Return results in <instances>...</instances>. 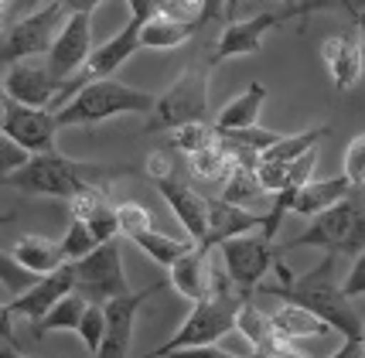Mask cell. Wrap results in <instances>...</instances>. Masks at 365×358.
I'll use <instances>...</instances> for the list:
<instances>
[{"label": "cell", "instance_id": "obj_1", "mask_svg": "<svg viewBox=\"0 0 365 358\" xmlns=\"http://www.w3.org/2000/svg\"><path fill=\"white\" fill-rule=\"evenodd\" d=\"M334 263H338V256L328 252L314 270L297 273L294 283H287V287H280V283H259V294L277 297L284 304L307 307V311L318 314L331 331H341L345 342H355V338H362L365 321L362 314L355 311V304L345 297V290H341V280L334 277Z\"/></svg>", "mask_w": 365, "mask_h": 358}, {"label": "cell", "instance_id": "obj_2", "mask_svg": "<svg viewBox=\"0 0 365 358\" xmlns=\"http://www.w3.org/2000/svg\"><path fill=\"white\" fill-rule=\"evenodd\" d=\"M123 164H96V160H72V157L58 154H34L21 171L7 174L0 188H11L21 195H41V198H76L93 188H103L110 178L123 174Z\"/></svg>", "mask_w": 365, "mask_h": 358}, {"label": "cell", "instance_id": "obj_3", "mask_svg": "<svg viewBox=\"0 0 365 358\" xmlns=\"http://www.w3.org/2000/svg\"><path fill=\"white\" fill-rule=\"evenodd\" d=\"M242 300L250 297H239L225 266L212 263V294L205 300H198L191 314L185 317V324L178 327L175 334L164 344H158L154 352H147L143 358H171L175 352H185V348H202V344H215L222 334L236 331V314L242 307Z\"/></svg>", "mask_w": 365, "mask_h": 358}, {"label": "cell", "instance_id": "obj_4", "mask_svg": "<svg viewBox=\"0 0 365 358\" xmlns=\"http://www.w3.org/2000/svg\"><path fill=\"white\" fill-rule=\"evenodd\" d=\"M158 103V96L127 86V82H116V78H103L93 82L72 96L62 109H55V123L62 126H93L113 116H123V113H150Z\"/></svg>", "mask_w": 365, "mask_h": 358}, {"label": "cell", "instance_id": "obj_5", "mask_svg": "<svg viewBox=\"0 0 365 358\" xmlns=\"http://www.w3.org/2000/svg\"><path fill=\"white\" fill-rule=\"evenodd\" d=\"M328 250V252H349L359 256L365 250V205L359 198H345L341 205H334L328 212H321L307 222V229L301 235H294L284 250Z\"/></svg>", "mask_w": 365, "mask_h": 358}, {"label": "cell", "instance_id": "obj_6", "mask_svg": "<svg viewBox=\"0 0 365 358\" xmlns=\"http://www.w3.org/2000/svg\"><path fill=\"white\" fill-rule=\"evenodd\" d=\"M205 113H208V72L205 68H185L168 86V93L158 96V103L150 109V120H147V133L178 130L185 123H205Z\"/></svg>", "mask_w": 365, "mask_h": 358}, {"label": "cell", "instance_id": "obj_7", "mask_svg": "<svg viewBox=\"0 0 365 358\" xmlns=\"http://www.w3.org/2000/svg\"><path fill=\"white\" fill-rule=\"evenodd\" d=\"M65 17L68 14L62 11V4L51 0L41 11H34V14L7 24V28L0 31V68H7V65H14V62H24V58H41V55H48V48L55 41L58 28L65 24Z\"/></svg>", "mask_w": 365, "mask_h": 358}, {"label": "cell", "instance_id": "obj_8", "mask_svg": "<svg viewBox=\"0 0 365 358\" xmlns=\"http://www.w3.org/2000/svg\"><path fill=\"white\" fill-rule=\"evenodd\" d=\"M76 270V294L86 297L89 304H110L113 297L130 294L127 270H123V252L120 242H99L89 256H82L79 263H72Z\"/></svg>", "mask_w": 365, "mask_h": 358}, {"label": "cell", "instance_id": "obj_9", "mask_svg": "<svg viewBox=\"0 0 365 358\" xmlns=\"http://www.w3.org/2000/svg\"><path fill=\"white\" fill-rule=\"evenodd\" d=\"M277 252L280 250H273V242H267L259 232L239 235V239H229V242L219 246L222 266L239 297H253V290H259L263 277L273 270Z\"/></svg>", "mask_w": 365, "mask_h": 358}, {"label": "cell", "instance_id": "obj_10", "mask_svg": "<svg viewBox=\"0 0 365 358\" xmlns=\"http://www.w3.org/2000/svg\"><path fill=\"white\" fill-rule=\"evenodd\" d=\"M89 51H93V14L65 17V24L58 28V34H55V41H51L45 55L48 72L58 82H68L86 65Z\"/></svg>", "mask_w": 365, "mask_h": 358}, {"label": "cell", "instance_id": "obj_11", "mask_svg": "<svg viewBox=\"0 0 365 358\" xmlns=\"http://www.w3.org/2000/svg\"><path fill=\"white\" fill-rule=\"evenodd\" d=\"M17 147H24L28 154H51L55 150V137H58V123L51 109H34L21 106L14 99H7L4 106V126H0Z\"/></svg>", "mask_w": 365, "mask_h": 358}, {"label": "cell", "instance_id": "obj_12", "mask_svg": "<svg viewBox=\"0 0 365 358\" xmlns=\"http://www.w3.org/2000/svg\"><path fill=\"white\" fill-rule=\"evenodd\" d=\"M62 93V82L48 72L45 58H24L4 68V96L21 106L51 109L55 96Z\"/></svg>", "mask_w": 365, "mask_h": 358}, {"label": "cell", "instance_id": "obj_13", "mask_svg": "<svg viewBox=\"0 0 365 358\" xmlns=\"http://www.w3.org/2000/svg\"><path fill=\"white\" fill-rule=\"evenodd\" d=\"M164 287V283H154L147 290H137V294H123L113 297L110 304H103L106 311V338L99 344V355L96 358H130V344H133V324H137V314H140V304L147 297H154Z\"/></svg>", "mask_w": 365, "mask_h": 358}, {"label": "cell", "instance_id": "obj_14", "mask_svg": "<svg viewBox=\"0 0 365 358\" xmlns=\"http://www.w3.org/2000/svg\"><path fill=\"white\" fill-rule=\"evenodd\" d=\"M154 185H158V191L164 195L168 208L175 212L178 225H181V229L188 232L191 242L198 246L208 232V198H202V195L181 178L178 168L168 174H160V178H154Z\"/></svg>", "mask_w": 365, "mask_h": 358}, {"label": "cell", "instance_id": "obj_15", "mask_svg": "<svg viewBox=\"0 0 365 358\" xmlns=\"http://www.w3.org/2000/svg\"><path fill=\"white\" fill-rule=\"evenodd\" d=\"M76 290V270H72V263L58 266L55 273H45V277H38V280L24 290V294H17L7 307H11V314L14 317H28V321H41L62 297H68Z\"/></svg>", "mask_w": 365, "mask_h": 358}, {"label": "cell", "instance_id": "obj_16", "mask_svg": "<svg viewBox=\"0 0 365 358\" xmlns=\"http://www.w3.org/2000/svg\"><path fill=\"white\" fill-rule=\"evenodd\" d=\"M277 24H284V17L280 14H270V11H263V14L250 17V21H229L219 34V45L212 51V58L208 65L215 68V65L229 62V58H242V55H256L259 48H263V34L277 28Z\"/></svg>", "mask_w": 365, "mask_h": 358}, {"label": "cell", "instance_id": "obj_17", "mask_svg": "<svg viewBox=\"0 0 365 358\" xmlns=\"http://www.w3.org/2000/svg\"><path fill=\"white\" fill-rule=\"evenodd\" d=\"M259 229H263V215L246 212V208H236V205L222 202V198H212V202H208V232H205V239L198 242V250L212 252V250H219L222 242H229V239L259 232Z\"/></svg>", "mask_w": 365, "mask_h": 358}, {"label": "cell", "instance_id": "obj_18", "mask_svg": "<svg viewBox=\"0 0 365 358\" xmlns=\"http://www.w3.org/2000/svg\"><path fill=\"white\" fill-rule=\"evenodd\" d=\"M321 58H324V68H328L338 93H349L355 86V78L362 76V51H359V41H351L349 34L324 38L321 41Z\"/></svg>", "mask_w": 365, "mask_h": 358}, {"label": "cell", "instance_id": "obj_19", "mask_svg": "<svg viewBox=\"0 0 365 358\" xmlns=\"http://www.w3.org/2000/svg\"><path fill=\"white\" fill-rule=\"evenodd\" d=\"M168 283L175 287L178 294L198 304L212 294V266H208V252H202L198 246H191L175 266H168Z\"/></svg>", "mask_w": 365, "mask_h": 358}, {"label": "cell", "instance_id": "obj_20", "mask_svg": "<svg viewBox=\"0 0 365 358\" xmlns=\"http://www.w3.org/2000/svg\"><path fill=\"white\" fill-rule=\"evenodd\" d=\"M351 191H355V188L349 185L345 174H338V178H321V181L311 178V181L294 195L290 212H294V215H304V218H314V215H321V212L334 208V205H341L345 198H351Z\"/></svg>", "mask_w": 365, "mask_h": 358}, {"label": "cell", "instance_id": "obj_21", "mask_svg": "<svg viewBox=\"0 0 365 358\" xmlns=\"http://www.w3.org/2000/svg\"><path fill=\"white\" fill-rule=\"evenodd\" d=\"M267 103V86L263 82H250L236 99H229L219 113H215V133H232V130H246V126H259V109Z\"/></svg>", "mask_w": 365, "mask_h": 358}, {"label": "cell", "instance_id": "obj_22", "mask_svg": "<svg viewBox=\"0 0 365 358\" xmlns=\"http://www.w3.org/2000/svg\"><path fill=\"white\" fill-rule=\"evenodd\" d=\"M14 256L17 263L24 266L28 273H34V277H45V273H55L58 266H65L68 260H65V252L62 246L55 242V239H48V235H21L14 242Z\"/></svg>", "mask_w": 365, "mask_h": 358}, {"label": "cell", "instance_id": "obj_23", "mask_svg": "<svg viewBox=\"0 0 365 358\" xmlns=\"http://www.w3.org/2000/svg\"><path fill=\"white\" fill-rule=\"evenodd\" d=\"M273 334H280L284 342H297V338H318V334H328L331 327L321 321L314 311L307 307H297V304H284L280 311L270 314Z\"/></svg>", "mask_w": 365, "mask_h": 358}, {"label": "cell", "instance_id": "obj_24", "mask_svg": "<svg viewBox=\"0 0 365 358\" xmlns=\"http://www.w3.org/2000/svg\"><path fill=\"white\" fill-rule=\"evenodd\" d=\"M188 168L195 178H202V181H225L229 171L236 168V154H232V147L225 140H219V133H215V140L202 147L198 154L188 157Z\"/></svg>", "mask_w": 365, "mask_h": 358}, {"label": "cell", "instance_id": "obj_25", "mask_svg": "<svg viewBox=\"0 0 365 358\" xmlns=\"http://www.w3.org/2000/svg\"><path fill=\"white\" fill-rule=\"evenodd\" d=\"M86 307H89V300L72 290V294L62 297V300H58V304H55L41 321H34L31 338L34 342H41V338H45V331H79V321H82V314H86Z\"/></svg>", "mask_w": 365, "mask_h": 358}, {"label": "cell", "instance_id": "obj_26", "mask_svg": "<svg viewBox=\"0 0 365 358\" xmlns=\"http://www.w3.org/2000/svg\"><path fill=\"white\" fill-rule=\"evenodd\" d=\"M328 133H331V126H311V130H301V133H284V140L273 143L270 150H263L259 157L263 160H277V164H294L304 154L318 150V140L328 137Z\"/></svg>", "mask_w": 365, "mask_h": 358}, {"label": "cell", "instance_id": "obj_27", "mask_svg": "<svg viewBox=\"0 0 365 358\" xmlns=\"http://www.w3.org/2000/svg\"><path fill=\"white\" fill-rule=\"evenodd\" d=\"M191 34H195V28H188V24H178V21H168V17H150L140 28V48L171 51V48L185 45Z\"/></svg>", "mask_w": 365, "mask_h": 358}, {"label": "cell", "instance_id": "obj_28", "mask_svg": "<svg viewBox=\"0 0 365 358\" xmlns=\"http://www.w3.org/2000/svg\"><path fill=\"white\" fill-rule=\"evenodd\" d=\"M133 242H137V250H143L154 263L160 266H175L185 252L195 246V242H181V239H171V235L158 232V229H150V232H140L133 235Z\"/></svg>", "mask_w": 365, "mask_h": 358}, {"label": "cell", "instance_id": "obj_29", "mask_svg": "<svg viewBox=\"0 0 365 358\" xmlns=\"http://www.w3.org/2000/svg\"><path fill=\"white\" fill-rule=\"evenodd\" d=\"M236 327H239V334L253 344V355H259L267 348V342H270V334H273L270 314H263L253 300H242V307L236 314Z\"/></svg>", "mask_w": 365, "mask_h": 358}, {"label": "cell", "instance_id": "obj_30", "mask_svg": "<svg viewBox=\"0 0 365 358\" xmlns=\"http://www.w3.org/2000/svg\"><path fill=\"white\" fill-rule=\"evenodd\" d=\"M58 246H62V252H65V260H68V263H79L82 256H89L99 242H96V235L89 232V225H86V222L72 218V222H68V229H65V235L58 239Z\"/></svg>", "mask_w": 365, "mask_h": 358}, {"label": "cell", "instance_id": "obj_31", "mask_svg": "<svg viewBox=\"0 0 365 358\" xmlns=\"http://www.w3.org/2000/svg\"><path fill=\"white\" fill-rule=\"evenodd\" d=\"M212 140H215V126H208V123H185V126H178V130H171V150H181L185 157L198 154Z\"/></svg>", "mask_w": 365, "mask_h": 358}, {"label": "cell", "instance_id": "obj_32", "mask_svg": "<svg viewBox=\"0 0 365 358\" xmlns=\"http://www.w3.org/2000/svg\"><path fill=\"white\" fill-rule=\"evenodd\" d=\"M113 212H116L120 235H127V239H133V235L150 232V229H154V225H150L154 218H150V212H147L140 202H120V205H113Z\"/></svg>", "mask_w": 365, "mask_h": 358}, {"label": "cell", "instance_id": "obj_33", "mask_svg": "<svg viewBox=\"0 0 365 358\" xmlns=\"http://www.w3.org/2000/svg\"><path fill=\"white\" fill-rule=\"evenodd\" d=\"M76 334H79L82 344H86L93 355H99V344L106 338V311H103V304H89V307H86Z\"/></svg>", "mask_w": 365, "mask_h": 358}, {"label": "cell", "instance_id": "obj_34", "mask_svg": "<svg viewBox=\"0 0 365 358\" xmlns=\"http://www.w3.org/2000/svg\"><path fill=\"white\" fill-rule=\"evenodd\" d=\"M341 174L349 178L351 188H365V133L351 137L341 157Z\"/></svg>", "mask_w": 365, "mask_h": 358}, {"label": "cell", "instance_id": "obj_35", "mask_svg": "<svg viewBox=\"0 0 365 358\" xmlns=\"http://www.w3.org/2000/svg\"><path fill=\"white\" fill-rule=\"evenodd\" d=\"M318 11H349L351 17H359V14H365V0H304L297 7H290V14H284V21L318 14Z\"/></svg>", "mask_w": 365, "mask_h": 358}, {"label": "cell", "instance_id": "obj_36", "mask_svg": "<svg viewBox=\"0 0 365 358\" xmlns=\"http://www.w3.org/2000/svg\"><path fill=\"white\" fill-rule=\"evenodd\" d=\"M0 283H4V287L17 297V294H24V290L34 283V273H28V270L17 263L7 250H0Z\"/></svg>", "mask_w": 365, "mask_h": 358}, {"label": "cell", "instance_id": "obj_37", "mask_svg": "<svg viewBox=\"0 0 365 358\" xmlns=\"http://www.w3.org/2000/svg\"><path fill=\"white\" fill-rule=\"evenodd\" d=\"M154 17H168L188 28H202V0H164Z\"/></svg>", "mask_w": 365, "mask_h": 358}, {"label": "cell", "instance_id": "obj_38", "mask_svg": "<svg viewBox=\"0 0 365 358\" xmlns=\"http://www.w3.org/2000/svg\"><path fill=\"white\" fill-rule=\"evenodd\" d=\"M86 225H89V232L96 235V242H110L120 235V225H116V212H113V205H99L93 215L86 218Z\"/></svg>", "mask_w": 365, "mask_h": 358}, {"label": "cell", "instance_id": "obj_39", "mask_svg": "<svg viewBox=\"0 0 365 358\" xmlns=\"http://www.w3.org/2000/svg\"><path fill=\"white\" fill-rule=\"evenodd\" d=\"M31 160V154L24 150V147H17L4 130H0V181L7 178V174H14V171H21L24 164Z\"/></svg>", "mask_w": 365, "mask_h": 358}, {"label": "cell", "instance_id": "obj_40", "mask_svg": "<svg viewBox=\"0 0 365 358\" xmlns=\"http://www.w3.org/2000/svg\"><path fill=\"white\" fill-rule=\"evenodd\" d=\"M341 290H345V297L349 300H355V297H365V250L355 256V263H351L349 277L341 280Z\"/></svg>", "mask_w": 365, "mask_h": 358}, {"label": "cell", "instance_id": "obj_41", "mask_svg": "<svg viewBox=\"0 0 365 358\" xmlns=\"http://www.w3.org/2000/svg\"><path fill=\"white\" fill-rule=\"evenodd\" d=\"M171 358H259V355H232V352L215 348V344H202V348H185V352H175Z\"/></svg>", "mask_w": 365, "mask_h": 358}, {"label": "cell", "instance_id": "obj_42", "mask_svg": "<svg viewBox=\"0 0 365 358\" xmlns=\"http://www.w3.org/2000/svg\"><path fill=\"white\" fill-rule=\"evenodd\" d=\"M45 4H51V0H7V24H14V21H21V17L41 11Z\"/></svg>", "mask_w": 365, "mask_h": 358}, {"label": "cell", "instance_id": "obj_43", "mask_svg": "<svg viewBox=\"0 0 365 358\" xmlns=\"http://www.w3.org/2000/svg\"><path fill=\"white\" fill-rule=\"evenodd\" d=\"M0 342L14 344V314L7 304H0Z\"/></svg>", "mask_w": 365, "mask_h": 358}, {"label": "cell", "instance_id": "obj_44", "mask_svg": "<svg viewBox=\"0 0 365 358\" xmlns=\"http://www.w3.org/2000/svg\"><path fill=\"white\" fill-rule=\"evenodd\" d=\"M58 4H62L65 14L72 17V14H93V11L99 7V4H103V0H58Z\"/></svg>", "mask_w": 365, "mask_h": 358}, {"label": "cell", "instance_id": "obj_45", "mask_svg": "<svg viewBox=\"0 0 365 358\" xmlns=\"http://www.w3.org/2000/svg\"><path fill=\"white\" fill-rule=\"evenodd\" d=\"M225 4L229 0H202V24H212V21L225 17Z\"/></svg>", "mask_w": 365, "mask_h": 358}, {"label": "cell", "instance_id": "obj_46", "mask_svg": "<svg viewBox=\"0 0 365 358\" xmlns=\"http://www.w3.org/2000/svg\"><path fill=\"white\" fill-rule=\"evenodd\" d=\"M355 21H359V31H362V38H359V51H362V68H365V14H359Z\"/></svg>", "mask_w": 365, "mask_h": 358}, {"label": "cell", "instance_id": "obj_47", "mask_svg": "<svg viewBox=\"0 0 365 358\" xmlns=\"http://www.w3.org/2000/svg\"><path fill=\"white\" fill-rule=\"evenodd\" d=\"M4 106H7V96H4V68H0V126H4Z\"/></svg>", "mask_w": 365, "mask_h": 358}, {"label": "cell", "instance_id": "obj_48", "mask_svg": "<svg viewBox=\"0 0 365 358\" xmlns=\"http://www.w3.org/2000/svg\"><path fill=\"white\" fill-rule=\"evenodd\" d=\"M0 358H28V355H21V352H14L11 344H0Z\"/></svg>", "mask_w": 365, "mask_h": 358}, {"label": "cell", "instance_id": "obj_49", "mask_svg": "<svg viewBox=\"0 0 365 358\" xmlns=\"http://www.w3.org/2000/svg\"><path fill=\"white\" fill-rule=\"evenodd\" d=\"M7 28V0H0V31Z\"/></svg>", "mask_w": 365, "mask_h": 358}, {"label": "cell", "instance_id": "obj_50", "mask_svg": "<svg viewBox=\"0 0 365 358\" xmlns=\"http://www.w3.org/2000/svg\"><path fill=\"white\" fill-rule=\"evenodd\" d=\"M11 218H14V212H0V225H7Z\"/></svg>", "mask_w": 365, "mask_h": 358}, {"label": "cell", "instance_id": "obj_51", "mask_svg": "<svg viewBox=\"0 0 365 358\" xmlns=\"http://www.w3.org/2000/svg\"><path fill=\"white\" fill-rule=\"evenodd\" d=\"M284 4H290V7H297V4H304V0H284Z\"/></svg>", "mask_w": 365, "mask_h": 358}, {"label": "cell", "instance_id": "obj_52", "mask_svg": "<svg viewBox=\"0 0 365 358\" xmlns=\"http://www.w3.org/2000/svg\"><path fill=\"white\" fill-rule=\"evenodd\" d=\"M362 344H365V331H362Z\"/></svg>", "mask_w": 365, "mask_h": 358}]
</instances>
